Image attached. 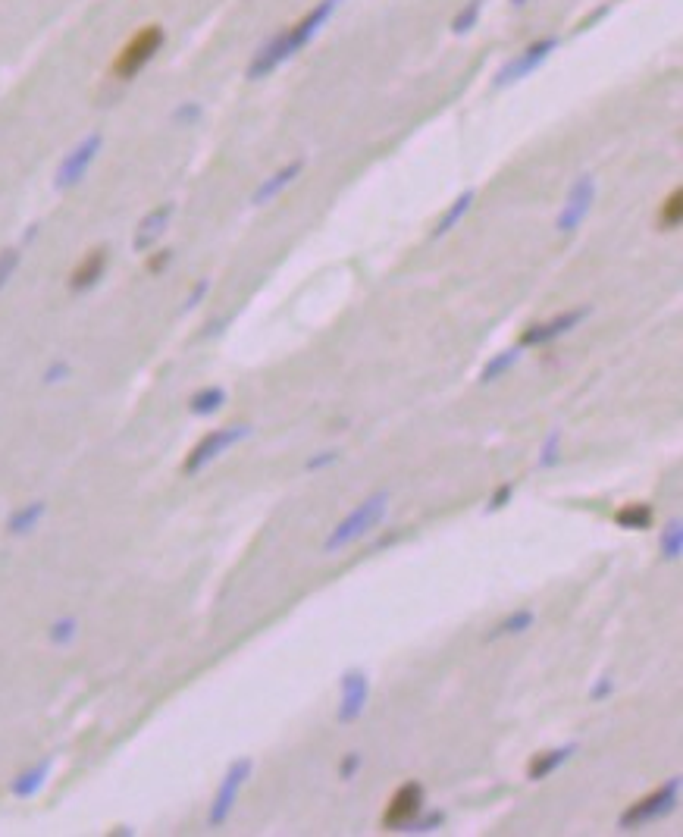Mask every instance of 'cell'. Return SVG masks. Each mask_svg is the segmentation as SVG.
<instances>
[{
	"instance_id": "6da1fadb",
	"label": "cell",
	"mask_w": 683,
	"mask_h": 837,
	"mask_svg": "<svg viewBox=\"0 0 683 837\" xmlns=\"http://www.w3.org/2000/svg\"><path fill=\"white\" fill-rule=\"evenodd\" d=\"M339 7V0H320V4L311 10V13H304L295 26H289V29H282V32H276L261 51H257L254 57H251V63H248V79H264V76H270L273 69L282 63V60H289L292 54H298L304 44H308L317 32H320V26L323 22L333 16V10Z\"/></svg>"
},
{
	"instance_id": "7a4b0ae2",
	"label": "cell",
	"mask_w": 683,
	"mask_h": 837,
	"mask_svg": "<svg viewBox=\"0 0 683 837\" xmlns=\"http://www.w3.org/2000/svg\"><path fill=\"white\" fill-rule=\"evenodd\" d=\"M386 511H389V496L386 493H373L367 496L361 505H355L348 511V515L329 530V537L323 540V552L326 555H336L348 546H355L358 540H364L367 533H373L386 521Z\"/></svg>"
},
{
	"instance_id": "3957f363",
	"label": "cell",
	"mask_w": 683,
	"mask_h": 837,
	"mask_svg": "<svg viewBox=\"0 0 683 837\" xmlns=\"http://www.w3.org/2000/svg\"><path fill=\"white\" fill-rule=\"evenodd\" d=\"M245 439H251V424H229V427H217V430H210L204 433L198 443L185 452V461H182V474L185 477H195L201 474L207 464H214L220 455H226L229 449L235 446H242Z\"/></svg>"
},
{
	"instance_id": "277c9868",
	"label": "cell",
	"mask_w": 683,
	"mask_h": 837,
	"mask_svg": "<svg viewBox=\"0 0 683 837\" xmlns=\"http://www.w3.org/2000/svg\"><path fill=\"white\" fill-rule=\"evenodd\" d=\"M163 41H167V32H163V26H157V22H151V26H145V29H138L120 48V54L113 57L110 73L120 82L135 79L141 69H145L160 54Z\"/></svg>"
},
{
	"instance_id": "5b68a950",
	"label": "cell",
	"mask_w": 683,
	"mask_h": 837,
	"mask_svg": "<svg viewBox=\"0 0 683 837\" xmlns=\"http://www.w3.org/2000/svg\"><path fill=\"white\" fill-rule=\"evenodd\" d=\"M680 803V778H668L662 787H655L652 794L640 797V800H633L624 812H621V819H618V828L621 831H637L643 825H652L658 819H665L671 816V812L677 809Z\"/></svg>"
},
{
	"instance_id": "8992f818",
	"label": "cell",
	"mask_w": 683,
	"mask_h": 837,
	"mask_svg": "<svg viewBox=\"0 0 683 837\" xmlns=\"http://www.w3.org/2000/svg\"><path fill=\"white\" fill-rule=\"evenodd\" d=\"M251 772H254V759H248V756H239V759H232V762H229L226 775L220 778L217 794H214V800H210V809H207V828L220 831V828L232 819L235 803H239L245 784L251 781Z\"/></svg>"
},
{
	"instance_id": "52a82bcc",
	"label": "cell",
	"mask_w": 683,
	"mask_h": 837,
	"mask_svg": "<svg viewBox=\"0 0 683 837\" xmlns=\"http://www.w3.org/2000/svg\"><path fill=\"white\" fill-rule=\"evenodd\" d=\"M423 803H427V794H423V784L420 781H405V784H398L395 787V794L389 797L386 809H383V816H380V825L386 831H405L420 812H423Z\"/></svg>"
},
{
	"instance_id": "ba28073f",
	"label": "cell",
	"mask_w": 683,
	"mask_h": 837,
	"mask_svg": "<svg viewBox=\"0 0 683 837\" xmlns=\"http://www.w3.org/2000/svg\"><path fill=\"white\" fill-rule=\"evenodd\" d=\"M104 148V138L101 132H91L85 135L82 142L69 151L63 160H60V167H57V176H54V189L57 192H69V189H76V185L85 179V173L91 170L94 164V157H98V151Z\"/></svg>"
},
{
	"instance_id": "9c48e42d",
	"label": "cell",
	"mask_w": 683,
	"mask_h": 837,
	"mask_svg": "<svg viewBox=\"0 0 683 837\" xmlns=\"http://www.w3.org/2000/svg\"><path fill=\"white\" fill-rule=\"evenodd\" d=\"M370 703V678L361 668H348L339 678V706H336V722L339 725H355L364 715Z\"/></svg>"
},
{
	"instance_id": "30bf717a",
	"label": "cell",
	"mask_w": 683,
	"mask_h": 837,
	"mask_svg": "<svg viewBox=\"0 0 683 837\" xmlns=\"http://www.w3.org/2000/svg\"><path fill=\"white\" fill-rule=\"evenodd\" d=\"M593 201H596V179L590 173H583L574 179L571 185V192H568V201L561 204V211H558V232H574L580 229V223L590 217L593 211Z\"/></svg>"
},
{
	"instance_id": "8fae6325",
	"label": "cell",
	"mask_w": 683,
	"mask_h": 837,
	"mask_svg": "<svg viewBox=\"0 0 683 837\" xmlns=\"http://www.w3.org/2000/svg\"><path fill=\"white\" fill-rule=\"evenodd\" d=\"M590 317V308H571V311H564V314H555L543 323H530V327L521 333V339H517V345L521 348H533V345H549L561 336H568L571 330H577L580 323Z\"/></svg>"
},
{
	"instance_id": "7c38bea8",
	"label": "cell",
	"mask_w": 683,
	"mask_h": 837,
	"mask_svg": "<svg viewBox=\"0 0 683 837\" xmlns=\"http://www.w3.org/2000/svg\"><path fill=\"white\" fill-rule=\"evenodd\" d=\"M558 48V38H539V41H533V44H527V48L517 54V57H511L499 73H496V85L499 88H505V85H511V82H521V79H527L533 69H539L543 66L546 60H549V54Z\"/></svg>"
},
{
	"instance_id": "4fadbf2b",
	"label": "cell",
	"mask_w": 683,
	"mask_h": 837,
	"mask_svg": "<svg viewBox=\"0 0 683 837\" xmlns=\"http://www.w3.org/2000/svg\"><path fill=\"white\" fill-rule=\"evenodd\" d=\"M173 214H176V204H173V201L151 207V211H148L145 217H141V220H138V226H135L132 248H135V251H151V248L160 242L163 232L170 229Z\"/></svg>"
},
{
	"instance_id": "5bb4252c",
	"label": "cell",
	"mask_w": 683,
	"mask_h": 837,
	"mask_svg": "<svg viewBox=\"0 0 683 837\" xmlns=\"http://www.w3.org/2000/svg\"><path fill=\"white\" fill-rule=\"evenodd\" d=\"M107 264H110V251L107 245H98V248H91L85 258L73 267V273H69V292H91L94 286L101 283L104 273H107Z\"/></svg>"
},
{
	"instance_id": "9a60e30c",
	"label": "cell",
	"mask_w": 683,
	"mask_h": 837,
	"mask_svg": "<svg viewBox=\"0 0 683 837\" xmlns=\"http://www.w3.org/2000/svg\"><path fill=\"white\" fill-rule=\"evenodd\" d=\"M577 753V743H564V747H555V750H543V753H536L530 762H527V778L530 781H546L549 775H555L564 762H571Z\"/></svg>"
},
{
	"instance_id": "2e32d148",
	"label": "cell",
	"mask_w": 683,
	"mask_h": 837,
	"mask_svg": "<svg viewBox=\"0 0 683 837\" xmlns=\"http://www.w3.org/2000/svg\"><path fill=\"white\" fill-rule=\"evenodd\" d=\"M301 173H304V160H292V164L279 167L273 176H267L261 185H257L254 195H251V201H254V204H267V201H273L282 189H289V185H292Z\"/></svg>"
},
{
	"instance_id": "e0dca14e",
	"label": "cell",
	"mask_w": 683,
	"mask_h": 837,
	"mask_svg": "<svg viewBox=\"0 0 683 837\" xmlns=\"http://www.w3.org/2000/svg\"><path fill=\"white\" fill-rule=\"evenodd\" d=\"M51 769H54V762L51 759H41L38 765H32V769L19 772L10 781V794L16 800H32L35 794H41V787L47 784V778H51Z\"/></svg>"
},
{
	"instance_id": "ac0fdd59",
	"label": "cell",
	"mask_w": 683,
	"mask_h": 837,
	"mask_svg": "<svg viewBox=\"0 0 683 837\" xmlns=\"http://www.w3.org/2000/svg\"><path fill=\"white\" fill-rule=\"evenodd\" d=\"M44 515H47V505L41 499L19 505L13 515L7 518V533H10V537H29V533L44 521Z\"/></svg>"
},
{
	"instance_id": "d6986e66",
	"label": "cell",
	"mask_w": 683,
	"mask_h": 837,
	"mask_svg": "<svg viewBox=\"0 0 683 837\" xmlns=\"http://www.w3.org/2000/svg\"><path fill=\"white\" fill-rule=\"evenodd\" d=\"M533 624H536V615H533L530 609H517V612H511L508 618H502L496 627H492V631L486 634V643H496V640H502V637L527 634Z\"/></svg>"
},
{
	"instance_id": "ffe728a7",
	"label": "cell",
	"mask_w": 683,
	"mask_h": 837,
	"mask_svg": "<svg viewBox=\"0 0 683 837\" xmlns=\"http://www.w3.org/2000/svg\"><path fill=\"white\" fill-rule=\"evenodd\" d=\"M652 518H655V511H652L649 502H624L615 511V524L624 527V530H649Z\"/></svg>"
},
{
	"instance_id": "44dd1931",
	"label": "cell",
	"mask_w": 683,
	"mask_h": 837,
	"mask_svg": "<svg viewBox=\"0 0 683 837\" xmlns=\"http://www.w3.org/2000/svg\"><path fill=\"white\" fill-rule=\"evenodd\" d=\"M226 402H229V395H226L223 386H204L192 395V399H188V411H192L195 417H210V414H217Z\"/></svg>"
},
{
	"instance_id": "7402d4cb",
	"label": "cell",
	"mask_w": 683,
	"mask_h": 837,
	"mask_svg": "<svg viewBox=\"0 0 683 837\" xmlns=\"http://www.w3.org/2000/svg\"><path fill=\"white\" fill-rule=\"evenodd\" d=\"M521 355H524V348L521 345H514V348H505V352H499V355H492L486 364H483V370H480V383L486 386V383H496V380H502L508 370L521 361Z\"/></svg>"
},
{
	"instance_id": "603a6c76",
	"label": "cell",
	"mask_w": 683,
	"mask_h": 837,
	"mask_svg": "<svg viewBox=\"0 0 683 837\" xmlns=\"http://www.w3.org/2000/svg\"><path fill=\"white\" fill-rule=\"evenodd\" d=\"M470 207H474V192H461L452 204H449V211H445L442 217H439V223H436V229H433V239H442V236H449V232L467 217V211Z\"/></svg>"
},
{
	"instance_id": "cb8c5ba5",
	"label": "cell",
	"mask_w": 683,
	"mask_h": 837,
	"mask_svg": "<svg viewBox=\"0 0 683 837\" xmlns=\"http://www.w3.org/2000/svg\"><path fill=\"white\" fill-rule=\"evenodd\" d=\"M658 549H662V558H668V562H677V558L683 555V524H680V518H671V521L662 527V537H658Z\"/></svg>"
},
{
	"instance_id": "d4e9b609",
	"label": "cell",
	"mask_w": 683,
	"mask_h": 837,
	"mask_svg": "<svg viewBox=\"0 0 683 837\" xmlns=\"http://www.w3.org/2000/svg\"><path fill=\"white\" fill-rule=\"evenodd\" d=\"M680 220H683V192L674 189V192L662 201V207H658L655 223H658V229H677Z\"/></svg>"
},
{
	"instance_id": "484cf974",
	"label": "cell",
	"mask_w": 683,
	"mask_h": 837,
	"mask_svg": "<svg viewBox=\"0 0 683 837\" xmlns=\"http://www.w3.org/2000/svg\"><path fill=\"white\" fill-rule=\"evenodd\" d=\"M76 637H79V621L73 618V615H63V618H57L51 627H47V640H51L54 646H73L76 643Z\"/></svg>"
},
{
	"instance_id": "4316f807",
	"label": "cell",
	"mask_w": 683,
	"mask_h": 837,
	"mask_svg": "<svg viewBox=\"0 0 683 837\" xmlns=\"http://www.w3.org/2000/svg\"><path fill=\"white\" fill-rule=\"evenodd\" d=\"M558 464H561V430H552L536 452V468L552 471V468H558Z\"/></svg>"
},
{
	"instance_id": "83f0119b",
	"label": "cell",
	"mask_w": 683,
	"mask_h": 837,
	"mask_svg": "<svg viewBox=\"0 0 683 837\" xmlns=\"http://www.w3.org/2000/svg\"><path fill=\"white\" fill-rule=\"evenodd\" d=\"M480 7H483V0H467V7L458 10V16L452 19V32L455 35H464L477 26V19H480Z\"/></svg>"
},
{
	"instance_id": "f1b7e54d",
	"label": "cell",
	"mask_w": 683,
	"mask_h": 837,
	"mask_svg": "<svg viewBox=\"0 0 683 837\" xmlns=\"http://www.w3.org/2000/svg\"><path fill=\"white\" fill-rule=\"evenodd\" d=\"M445 825V812L442 809H436V812H420V816L405 828L408 834H433V831H439Z\"/></svg>"
},
{
	"instance_id": "f546056e",
	"label": "cell",
	"mask_w": 683,
	"mask_h": 837,
	"mask_svg": "<svg viewBox=\"0 0 683 837\" xmlns=\"http://www.w3.org/2000/svg\"><path fill=\"white\" fill-rule=\"evenodd\" d=\"M19 261H22L19 248H0V289L13 279V273L19 270Z\"/></svg>"
},
{
	"instance_id": "4dcf8cb0",
	"label": "cell",
	"mask_w": 683,
	"mask_h": 837,
	"mask_svg": "<svg viewBox=\"0 0 683 837\" xmlns=\"http://www.w3.org/2000/svg\"><path fill=\"white\" fill-rule=\"evenodd\" d=\"M364 769V756L358 753V750H351V753H345L342 759H339V778L342 781H355L358 778V772Z\"/></svg>"
},
{
	"instance_id": "1f68e13d",
	"label": "cell",
	"mask_w": 683,
	"mask_h": 837,
	"mask_svg": "<svg viewBox=\"0 0 683 837\" xmlns=\"http://www.w3.org/2000/svg\"><path fill=\"white\" fill-rule=\"evenodd\" d=\"M511 499H514V483H502V486H496V493H492V496H489V502H486V515H496V511H502Z\"/></svg>"
},
{
	"instance_id": "d6a6232c",
	"label": "cell",
	"mask_w": 683,
	"mask_h": 837,
	"mask_svg": "<svg viewBox=\"0 0 683 837\" xmlns=\"http://www.w3.org/2000/svg\"><path fill=\"white\" fill-rule=\"evenodd\" d=\"M336 461H339V452H336V449H323V452H317V455H311L308 461H304V471L317 474V471H326L329 464H336Z\"/></svg>"
},
{
	"instance_id": "836d02e7",
	"label": "cell",
	"mask_w": 683,
	"mask_h": 837,
	"mask_svg": "<svg viewBox=\"0 0 683 837\" xmlns=\"http://www.w3.org/2000/svg\"><path fill=\"white\" fill-rule=\"evenodd\" d=\"M173 120H176L179 126H192V123H198V120H201V104L188 101V104L176 107V110H173Z\"/></svg>"
},
{
	"instance_id": "e575fe53",
	"label": "cell",
	"mask_w": 683,
	"mask_h": 837,
	"mask_svg": "<svg viewBox=\"0 0 683 837\" xmlns=\"http://www.w3.org/2000/svg\"><path fill=\"white\" fill-rule=\"evenodd\" d=\"M173 264V251L170 248H160V251H151V258H148V264H145V270L151 273V276H157V273H163Z\"/></svg>"
},
{
	"instance_id": "d590c367",
	"label": "cell",
	"mask_w": 683,
	"mask_h": 837,
	"mask_svg": "<svg viewBox=\"0 0 683 837\" xmlns=\"http://www.w3.org/2000/svg\"><path fill=\"white\" fill-rule=\"evenodd\" d=\"M615 693V681H611V674H602V678L593 684V690H590V700L593 703H605L608 696Z\"/></svg>"
},
{
	"instance_id": "8d00e7d4",
	"label": "cell",
	"mask_w": 683,
	"mask_h": 837,
	"mask_svg": "<svg viewBox=\"0 0 683 837\" xmlns=\"http://www.w3.org/2000/svg\"><path fill=\"white\" fill-rule=\"evenodd\" d=\"M69 374H73V367H69L66 361H54L51 367L44 370V383H47V386H54V383H63V380H66Z\"/></svg>"
},
{
	"instance_id": "74e56055",
	"label": "cell",
	"mask_w": 683,
	"mask_h": 837,
	"mask_svg": "<svg viewBox=\"0 0 683 837\" xmlns=\"http://www.w3.org/2000/svg\"><path fill=\"white\" fill-rule=\"evenodd\" d=\"M207 289H210V283L207 279H201V283H195V289H192V295L185 298V311H192V308H198L201 305V298L207 295Z\"/></svg>"
},
{
	"instance_id": "f35d334b",
	"label": "cell",
	"mask_w": 683,
	"mask_h": 837,
	"mask_svg": "<svg viewBox=\"0 0 683 837\" xmlns=\"http://www.w3.org/2000/svg\"><path fill=\"white\" fill-rule=\"evenodd\" d=\"M398 540H402V533H398V530H395V533H389V537H383L380 543H376L373 549H383V546H392V543H398Z\"/></svg>"
},
{
	"instance_id": "ab89813d",
	"label": "cell",
	"mask_w": 683,
	"mask_h": 837,
	"mask_svg": "<svg viewBox=\"0 0 683 837\" xmlns=\"http://www.w3.org/2000/svg\"><path fill=\"white\" fill-rule=\"evenodd\" d=\"M511 4H514L517 10H521V7H527V0H511Z\"/></svg>"
}]
</instances>
